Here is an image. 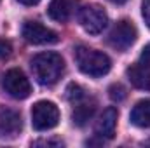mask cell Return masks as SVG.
Listing matches in <instances>:
<instances>
[{
  "label": "cell",
  "instance_id": "obj_20",
  "mask_svg": "<svg viewBox=\"0 0 150 148\" xmlns=\"http://www.w3.org/2000/svg\"><path fill=\"white\" fill-rule=\"evenodd\" d=\"M19 4H23V5H37L40 0H18Z\"/></svg>",
  "mask_w": 150,
  "mask_h": 148
},
{
  "label": "cell",
  "instance_id": "obj_8",
  "mask_svg": "<svg viewBox=\"0 0 150 148\" xmlns=\"http://www.w3.org/2000/svg\"><path fill=\"white\" fill-rule=\"evenodd\" d=\"M23 129L21 115L11 108H0V140H12Z\"/></svg>",
  "mask_w": 150,
  "mask_h": 148
},
{
  "label": "cell",
  "instance_id": "obj_17",
  "mask_svg": "<svg viewBox=\"0 0 150 148\" xmlns=\"http://www.w3.org/2000/svg\"><path fill=\"white\" fill-rule=\"evenodd\" d=\"M142 14H143V19H145L147 26L150 28V0H143L142 2Z\"/></svg>",
  "mask_w": 150,
  "mask_h": 148
},
{
  "label": "cell",
  "instance_id": "obj_21",
  "mask_svg": "<svg viewBox=\"0 0 150 148\" xmlns=\"http://www.w3.org/2000/svg\"><path fill=\"white\" fill-rule=\"evenodd\" d=\"M108 2H112V4H124V2H127V0H108Z\"/></svg>",
  "mask_w": 150,
  "mask_h": 148
},
{
  "label": "cell",
  "instance_id": "obj_1",
  "mask_svg": "<svg viewBox=\"0 0 150 148\" xmlns=\"http://www.w3.org/2000/svg\"><path fill=\"white\" fill-rule=\"evenodd\" d=\"M33 77L40 85L56 84L65 72V61L58 52H40L30 61Z\"/></svg>",
  "mask_w": 150,
  "mask_h": 148
},
{
  "label": "cell",
  "instance_id": "obj_19",
  "mask_svg": "<svg viewBox=\"0 0 150 148\" xmlns=\"http://www.w3.org/2000/svg\"><path fill=\"white\" fill-rule=\"evenodd\" d=\"M140 61L150 65V44H147V45L143 47V51H142V54H140Z\"/></svg>",
  "mask_w": 150,
  "mask_h": 148
},
{
  "label": "cell",
  "instance_id": "obj_15",
  "mask_svg": "<svg viewBox=\"0 0 150 148\" xmlns=\"http://www.w3.org/2000/svg\"><path fill=\"white\" fill-rule=\"evenodd\" d=\"M108 96H110V99H112V101H117V103L124 101V99H126V96H127L126 87H124L122 84H112V85L108 87Z\"/></svg>",
  "mask_w": 150,
  "mask_h": 148
},
{
  "label": "cell",
  "instance_id": "obj_12",
  "mask_svg": "<svg viewBox=\"0 0 150 148\" xmlns=\"http://www.w3.org/2000/svg\"><path fill=\"white\" fill-rule=\"evenodd\" d=\"M96 111V101L94 99H87V96L84 99H80L79 103H75V108L72 111V120L77 127H84L94 115Z\"/></svg>",
  "mask_w": 150,
  "mask_h": 148
},
{
  "label": "cell",
  "instance_id": "obj_5",
  "mask_svg": "<svg viewBox=\"0 0 150 148\" xmlns=\"http://www.w3.org/2000/svg\"><path fill=\"white\" fill-rule=\"evenodd\" d=\"M59 122V110L52 101H37L32 108V125L35 131H49Z\"/></svg>",
  "mask_w": 150,
  "mask_h": 148
},
{
  "label": "cell",
  "instance_id": "obj_13",
  "mask_svg": "<svg viewBox=\"0 0 150 148\" xmlns=\"http://www.w3.org/2000/svg\"><path fill=\"white\" fill-rule=\"evenodd\" d=\"M129 120L134 127L147 129L150 127V98L138 101L129 113Z\"/></svg>",
  "mask_w": 150,
  "mask_h": 148
},
{
  "label": "cell",
  "instance_id": "obj_11",
  "mask_svg": "<svg viewBox=\"0 0 150 148\" xmlns=\"http://www.w3.org/2000/svg\"><path fill=\"white\" fill-rule=\"evenodd\" d=\"M126 75L129 78V82L136 87V89H142V91H150V65L149 63H134L131 65Z\"/></svg>",
  "mask_w": 150,
  "mask_h": 148
},
{
  "label": "cell",
  "instance_id": "obj_7",
  "mask_svg": "<svg viewBox=\"0 0 150 148\" xmlns=\"http://www.w3.org/2000/svg\"><path fill=\"white\" fill-rule=\"evenodd\" d=\"M21 33L23 38L28 42V44H33V45H47V44H56L59 37L54 30L44 26L42 23L38 21H26L21 28Z\"/></svg>",
  "mask_w": 150,
  "mask_h": 148
},
{
  "label": "cell",
  "instance_id": "obj_14",
  "mask_svg": "<svg viewBox=\"0 0 150 148\" xmlns=\"http://www.w3.org/2000/svg\"><path fill=\"white\" fill-rule=\"evenodd\" d=\"M86 98V91L79 85V84H68V87H67V99L70 101V103H79L80 99H84Z\"/></svg>",
  "mask_w": 150,
  "mask_h": 148
},
{
  "label": "cell",
  "instance_id": "obj_9",
  "mask_svg": "<svg viewBox=\"0 0 150 148\" xmlns=\"http://www.w3.org/2000/svg\"><path fill=\"white\" fill-rule=\"evenodd\" d=\"M117 118H119V113L117 108L108 106L105 108L100 120L96 122V127H94V134L100 138V140H112L113 134H115V125H117Z\"/></svg>",
  "mask_w": 150,
  "mask_h": 148
},
{
  "label": "cell",
  "instance_id": "obj_2",
  "mask_svg": "<svg viewBox=\"0 0 150 148\" xmlns=\"http://www.w3.org/2000/svg\"><path fill=\"white\" fill-rule=\"evenodd\" d=\"M74 58L79 70L89 77H103L110 72L112 61L105 52H100L96 49L77 45L74 49Z\"/></svg>",
  "mask_w": 150,
  "mask_h": 148
},
{
  "label": "cell",
  "instance_id": "obj_18",
  "mask_svg": "<svg viewBox=\"0 0 150 148\" xmlns=\"http://www.w3.org/2000/svg\"><path fill=\"white\" fill-rule=\"evenodd\" d=\"M33 147H38V145H44V147H51V145H56V147H61L63 145V141H59V140H38V141H33L32 143Z\"/></svg>",
  "mask_w": 150,
  "mask_h": 148
},
{
  "label": "cell",
  "instance_id": "obj_6",
  "mask_svg": "<svg viewBox=\"0 0 150 148\" xmlns=\"http://www.w3.org/2000/svg\"><path fill=\"white\" fill-rule=\"evenodd\" d=\"M136 37H138L136 26L131 21L122 19V21H119V23L113 25V28L110 30V33L107 37V42L115 51L124 52V51H127L136 42Z\"/></svg>",
  "mask_w": 150,
  "mask_h": 148
},
{
  "label": "cell",
  "instance_id": "obj_4",
  "mask_svg": "<svg viewBox=\"0 0 150 148\" xmlns=\"http://www.w3.org/2000/svg\"><path fill=\"white\" fill-rule=\"evenodd\" d=\"M2 89L14 99H26L32 94L30 80L18 68H11L2 75Z\"/></svg>",
  "mask_w": 150,
  "mask_h": 148
},
{
  "label": "cell",
  "instance_id": "obj_10",
  "mask_svg": "<svg viewBox=\"0 0 150 148\" xmlns=\"http://www.w3.org/2000/svg\"><path fill=\"white\" fill-rule=\"evenodd\" d=\"M77 5H79V0H51L47 7V14L51 19L58 23H67L75 12Z\"/></svg>",
  "mask_w": 150,
  "mask_h": 148
},
{
  "label": "cell",
  "instance_id": "obj_16",
  "mask_svg": "<svg viewBox=\"0 0 150 148\" xmlns=\"http://www.w3.org/2000/svg\"><path fill=\"white\" fill-rule=\"evenodd\" d=\"M11 52H12L11 42L5 40V38H0V61H2V59H7V58L11 56Z\"/></svg>",
  "mask_w": 150,
  "mask_h": 148
},
{
  "label": "cell",
  "instance_id": "obj_3",
  "mask_svg": "<svg viewBox=\"0 0 150 148\" xmlns=\"http://www.w3.org/2000/svg\"><path fill=\"white\" fill-rule=\"evenodd\" d=\"M79 23L89 35H100L107 28L108 16L100 5L89 4L79 11Z\"/></svg>",
  "mask_w": 150,
  "mask_h": 148
}]
</instances>
